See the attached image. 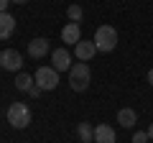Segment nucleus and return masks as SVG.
Returning a JSON list of instances; mask_svg holds the SVG:
<instances>
[{"instance_id": "nucleus-14", "label": "nucleus", "mask_w": 153, "mask_h": 143, "mask_svg": "<svg viewBox=\"0 0 153 143\" xmlns=\"http://www.w3.org/2000/svg\"><path fill=\"white\" fill-rule=\"evenodd\" d=\"M33 84H36V79H33L31 74H23V72H21V74L16 77V89H21V92H28Z\"/></svg>"}, {"instance_id": "nucleus-5", "label": "nucleus", "mask_w": 153, "mask_h": 143, "mask_svg": "<svg viewBox=\"0 0 153 143\" xmlns=\"http://www.w3.org/2000/svg\"><path fill=\"white\" fill-rule=\"evenodd\" d=\"M0 66H3L5 72H21V69H23V56H21V51H16V49L0 51Z\"/></svg>"}, {"instance_id": "nucleus-9", "label": "nucleus", "mask_w": 153, "mask_h": 143, "mask_svg": "<svg viewBox=\"0 0 153 143\" xmlns=\"http://www.w3.org/2000/svg\"><path fill=\"white\" fill-rule=\"evenodd\" d=\"M74 54H76V59L79 61H89L94 54H97V46H94V41H76V46H74Z\"/></svg>"}, {"instance_id": "nucleus-8", "label": "nucleus", "mask_w": 153, "mask_h": 143, "mask_svg": "<svg viewBox=\"0 0 153 143\" xmlns=\"http://www.w3.org/2000/svg\"><path fill=\"white\" fill-rule=\"evenodd\" d=\"M82 39V31H79V23H66L64 28H61V41H64L66 46H76V41Z\"/></svg>"}, {"instance_id": "nucleus-6", "label": "nucleus", "mask_w": 153, "mask_h": 143, "mask_svg": "<svg viewBox=\"0 0 153 143\" xmlns=\"http://www.w3.org/2000/svg\"><path fill=\"white\" fill-rule=\"evenodd\" d=\"M71 64H74V61H71V54H69V49H66V46L51 51V66H54L56 72H69Z\"/></svg>"}, {"instance_id": "nucleus-7", "label": "nucleus", "mask_w": 153, "mask_h": 143, "mask_svg": "<svg viewBox=\"0 0 153 143\" xmlns=\"http://www.w3.org/2000/svg\"><path fill=\"white\" fill-rule=\"evenodd\" d=\"M26 54L31 56V59H44L46 54H51V44H49V39H31L28 41V49H26Z\"/></svg>"}, {"instance_id": "nucleus-17", "label": "nucleus", "mask_w": 153, "mask_h": 143, "mask_svg": "<svg viewBox=\"0 0 153 143\" xmlns=\"http://www.w3.org/2000/svg\"><path fill=\"white\" fill-rule=\"evenodd\" d=\"M41 92H44V89H41V87H36V84H33V87L28 89V95H31V97H38V95H41Z\"/></svg>"}, {"instance_id": "nucleus-16", "label": "nucleus", "mask_w": 153, "mask_h": 143, "mask_svg": "<svg viewBox=\"0 0 153 143\" xmlns=\"http://www.w3.org/2000/svg\"><path fill=\"white\" fill-rule=\"evenodd\" d=\"M151 138H148V130H138L135 136H133V143H148Z\"/></svg>"}, {"instance_id": "nucleus-18", "label": "nucleus", "mask_w": 153, "mask_h": 143, "mask_svg": "<svg viewBox=\"0 0 153 143\" xmlns=\"http://www.w3.org/2000/svg\"><path fill=\"white\" fill-rule=\"evenodd\" d=\"M8 3H10V0H0V13H5V10H8Z\"/></svg>"}, {"instance_id": "nucleus-21", "label": "nucleus", "mask_w": 153, "mask_h": 143, "mask_svg": "<svg viewBox=\"0 0 153 143\" xmlns=\"http://www.w3.org/2000/svg\"><path fill=\"white\" fill-rule=\"evenodd\" d=\"M10 3H18V5H26L28 0H10Z\"/></svg>"}, {"instance_id": "nucleus-1", "label": "nucleus", "mask_w": 153, "mask_h": 143, "mask_svg": "<svg viewBox=\"0 0 153 143\" xmlns=\"http://www.w3.org/2000/svg\"><path fill=\"white\" fill-rule=\"evenodd\" d=\"M89 79H92V72H89L87 61L71 64V69H69V87L74 89V92H84V89L89 87Z\"/></svg>"}, {"instance_id": "nucleus-15", "label": "nucleus", "mask_w": 153, "mask_h": 143, "mask_svg": "<svg viewBox=\"0 0 153 143\" xmlns=\"http://www.w3.org/2000/svg\"><path fill=\"white\" fill-rule=\"evenodd\" d=\"M82 16H84L82 5H69V8H66V18H69V21L79 23V21H82Z\"/></svg>"}, {"instance_id": "nucleus-20", "label": "nucleus", "mask_w": 153, "mask_h": 143, "mask_svg": "<svg viewBox=\"0 0 153 143\" xmlns=\"http://www.w3.org/2000/svg\"><path fill=\"white\" fill-rule=\"evenodd\" d=\"M148 138H151V141H153V123H151V125H148Z\"/></svg>"}, {"instance_id": "nucleus-3", "label": "nucleus", "mask_w": 153, "mask_h": 143, "mask_svg": "<svg viewBox=\"0 0 153 143\" xmlns=\"http://www.w3.org/2000/svg\"><path fill=\"white\" fill-rule=\"evenodd\" d=\"M8 123L13 128H18V130L28 128L31 125V110H28V105L26 102H13L8 107Z\"/></svg>"}, {"instance_id": "nucleus-13", "label": "nucleus", "mask_w": 153, "mask_h": 143, "mask_svg": "<svg viewBox=\"0 0 153 143\" xmlns=\"http://www.w3.org/2000/svg\"><path fill=\"white\" fill-rule=\"evenodd\" d=\"M76 136H79L82 143H89V141H94V128L89 123H79L76 125Z\"/></svg>"}, {"instance_id": "nucleus-11", "label": "nucleus", "mask_w": 153, "mask_h": 143, "mask_svg": "<svg viewBox=\"0 0 153 143\" xmlns=\"http://www.w3.org/2000/svg\"><path fill=\"white\" fill-rule=\"evenodd\" d=\"M94 143H115V130L107 123L94 125Z\"/></svg>"}, {"instance_id": "nucleus-12", "label": "nucleus", "mask_w": 153, "mask_h": 143, "mask_svg": "<svg viewBox=\"0 0 153 143\" xmlns=\"http://www.w3.org/2000/svg\"><path fill=\"white\" fill-rule=\"evenodd\" d=\"M117 123H120L123 128H133L138 123V112L133 110V107H123V110H117Z\"/></svg>"}, {"instance_id": "nucleus-4", "label": "nucleus", "mask_w": 153, "mask_h": 143, "mask_svg": "<svg viewBox=\"0 0 153 143\" xmlns=\"http://www.w3.org/2000/svg\"><path fill=\"white\" fill-rule=\"evenodd\" d=\"M33 79H36V87H41L44 92H49V89H56V84H59V72H56L54 66H38L36 74H33Z\"/></svg>"}, {"instance_id": "nucleus-19", "label": "nucleus", "mask_w": 153, "mask_h": 143, "mask_svg": "<svg viewBox=\"0 0 153 143\" xmlns=\"http://www.w3.org/2000/svg\"><path fill=\"white\" fill-rule=\"evenodd\" d=\"M148 84L153 87V69H148Z\"/></svg>"}, {"instance_id": "nucleus-2", "label": "nucleus", "mask_w": 153, "mask_h": 143, "mask_svg": "<svg viewBox=\"0 0 153 143\" xmlns=\"http://www.w3.org/2000/svg\"><path fill=\"white\" fill-rule=\"evenodd\" d=\"M94 46H97V51H102V54H110V51L117 46V31H115L112 26H100L97 31H94Z\"/></svg>"}, {"instance_id": "nucleus-10", "label": "nucleus", "mask_w": 153, "mask_h": 143, "mask_svg": "<svg viewBox=\"0 0 153 143\" xmlns=\"http://www.w3.org/2000/svg\"><path fill=\"white\" fill-rule=\"evenodd\" d=\"M13 31H16V18L10 16V13H0V41H5L13 36Z\"/></svg>"}]
</instances>
